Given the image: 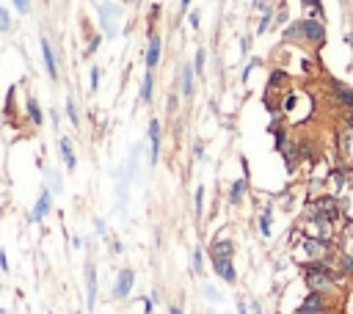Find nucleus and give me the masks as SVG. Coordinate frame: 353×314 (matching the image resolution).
Returning a JSON list of instances; mask_svg holds the SVG:
<instances>
[{
	"mask_svg": "<svg viewBox=\"0 0 353 314\" xmlns=\"http://www.w3.org/2000/svg\"><path fill=\"white\" fill-rule=\"evenodd\" d=\"M202 290H204V298H207L210 303H221V301H224V295H221V292H218L213 284H204Z\"/></svg>",
	"mask_w": 353,
	"mask_h": 314,
	"instance_id": "29",
	"label": "nucleus"
},
{
	"mask_svg": "<svg viewBox=\"0 0 353 314\" xmlns=\"http://www.w3.org/2000/svg\"><path fill=\"white\" fill-rule=\"evenodd\" d=\"M210 259H235V240L221 237L210 243Z\"/></svg>",
	"mask_w": 353,
	"mask_h": 314,
	"instance_id": "10",
	"label": "nucleus"
},
{
	"mask_svg": "<svg viewBox=\"0 0 353 314\" xmlns=\"http://www.w3.org/2000/svg\"><path fill=\"white\" fill-rule=\"evenodd\" d=\"M168 314H182L180 306H168Z\"/></svg>",
	"mask_w": 353,
	"mask_h": 314,
	"instance_id": "49",
	"label": "nucleus"
},
{
	"mask_svg": "<svg viewBox=\"0 0 353 314\" xmlns=\"http://www.w3.org/2000/svg\"><path fill=\"white\" fill-rule=\"evenodd\" d=\"M116 17H121V8L116 3H100V25L105 30V36H116V25H114Z\"/></svg>",
	"mask_w": 353,
	"mask_h": 314,
	"instance_id": "7",
	"label": "nucleus"
},
{
	"mask_svg": "<svg viewBox=\"0 0 353 314\" xmlns=\"http://www.w3.org/2000/svg\"><path fill=\"white\" fill-rule=\"evenodd\" d=\"M301 251L306 254V259L309 262H323L331 256V240H323V237H309L306 234L304 240H301Z\"/></svg>",
	"mask_w": 353,
	"mask_h": 314,
	"instance_id": "3",
	"label": "nucleus"
},
{
	"mask_svg": "<svg viewBox=\"0 0 353 314\" xmlns=\"http://www.w3.org/2000/svg\"><path fill=\"white\" fill-rule=\"evenodd\" d=\"M193 86H196V66H193V61H185L182 64V77H180V91L182 97H193Z\"/></svg>",
	"mask_w": 353,
	"mask_h": 314,
	"instance_id": "14",
	"label": "nucleus"
},
{
	"mask_svg": "<svg viewBox=\"0 0 353 314\" xmlns=\"http://www.w3.org/2000/svg\"><path fill=\"white\" fill-rule=\"evenodd\" d=\"M160 50H163V39L157 33H149V44H146V53H144L146 69H155L160 64Z\"/></svg>",
	"mask_w": 353,
	"mask_h": 314,
	"instance_id": "12",
	"label": "nucleus"
},
{
	"mask_svg": "<svg viewBox=\"0 0 353 314\" xmlns=\"http://www.w3.org/2000/svg\"><path fill=\"white\" fill-rule=\"evenodd\" d=\"M94 231L100 237H108V220L105 218H94Z\"/></svg>",
	"mask_w": 353,
	"mask_h": 314,
	"instance_id": "34",
	"label": "nucleus"
},
{
	"mask_svg": "<svg viewBox=\"0 0 353 314\" xmlns=\"http://www.w3.org/2000/svg\"><path fill=\"white\" fill-rule=\"evenodd\" d=\"M315 312H329V298L323 292H309L304 298V303L295 309V314H315Z\"/></svg>",
	"mask_w": 353,
	"mask_h": 314,
	"instance_id": "8",
	"label": "nucleus"
},
{
	"mask_svg": "<svg viewBox=\"0 0 353 314\" xmlns=\"http://www.w3.org/2000/svg\"><path fill=\"white\" fill-rule=\"evenodd\" d=\"M295 105H298V97H295V94H290L287 100H284V110H293Z\"/></svg>",
	"mask_w": 353,
	"mask_h": 314,
	"instance_id": "38",
	"label": "nucleus"
},
{
	"mask_svg": "<svg viewBox=\"0 0 353 314\" xmlns=\"http://www.w3.org/2000/svg\"><path fill=\"white\" fill-rule=\"evenodd\" d=\"M100 66H91V83H89V91L91 94H97V89H100Z\"/></svg>",
	"mask_w": 353,
	"mask_h": 314,
	"instance_id": "32",
	"label": "nucleus"
},
{
	"mask_svg": "<svg viewBox=\"0 0 353 314\" xmlns=\"http://www.w3.org/2000/svg\"><path fill=\"white\" fill-rule=\"evenodd\" d=\"M132 284H135V273L130 267H121L119 276H116V284H114V298H127L132 292Z\"/></svg>",
	"mask_w": 353,
	"mask_h": 314,
	"instance_id": "9",
	"label": "nucleus"
},
{
	"mask_svg": "<svg viewBox=\"0 0 353 314\" xmlns=\"http://www.w3.org/2000/svg\"><path fill=\"white\" fill-rule=\"evenodd\" d=\"M337 265H340V270L345 273V276H351L353 273V254L351 251H340V254H337Z\"/></svg>",
	"mask_w": 353,
	"mask_h": 314,
	"instance_id": "23",
	"label": "nucleus"
},
{
	"mask_svg": "<svg viewBox=\"0 0 353 314\" xmlns=\"http://www.w3.org/2000/svg\"><path fill=\"white\" fill-rule=\"evenodd\" d=\"M86 306H89V312L97 306V267L94 262H86Z\"/></svg>",
	"mask_w": 353,
	"mask_h": 314,
	"instance_id": "11",
	"label": "nucleus"
},
{
	"mask_svg": "<svg viewBox=\"0 0 353 314\" xmlns=\"http://www.w3.org/2000/svg\"><path fill=\"white\" fill-rule=\"evenodd\" d=\"M351 254H353V251H351Z\"/></svg>",
	"mask_w": 353,
	"mask_h": 314,
	"instance_id": "54",
	"label": "nucleus"
},
{
	"mask_svg": "<svg viewBox=\"0 0 353 314\" xmlns=\"http://www.w3.org/2000/svg\"><path fill=\"white\" fill-rule=\"evenodd\" d=\"M97 47H100V36H97V39H91V44H89V50H86V55H94Z\"/></svg>",
	"mask_w": 353,
	"mask_h": 314,
	"instance_id": "43",
	"label": "nucleus"
},
{
	"mask_svg": "<svg viewBox=\"0 0 353 314\" xmlns=\"http://www.w3.org/2000/svg\"><path fill=\"white\" fill-rule=\"evenodd\" d=\"M132 3H141V0H132Z\"/></svg>",
	"mask_w": 353,
	"mask_h": 314,
	"instance_id": "52",
	"label": "nucleus"
},
{
	"mask_svg": "<svg viewBox=\"0 0 353 314\" xmlns=\"http://www.w3.org/2000/svg\"><path fill=\"white\" fill-rule=\"evenodd\" d=\"M329 86H331V94H334V100H337V102H342V105L353 107V91L348 89L345 83H340L337 77H331V80H329Z\"/></svg>",
	"mask_w": 353,
	"mask_h": 314,
	"instance_id": "18",
	"label": "nucleus"
},
{
	"mask_svg": "<svg viewBox=\"0 0 353 314\" xmlns=\"http://www.w3.org/2000/svg\"><path fill=\"white\" fill-rule=\"evenodd\" d=\"M11 30V17H8V8L0 3V33H8Z\"/></svg>",
	"mask_w": 353,
	"mask_h": 314,
	"instance_id": "28",
	"label": "nucleus"
},
{
	"mask_svg": "<svg viewBox=\"0 0 353 314\" xmlns=\"http://www.w3.org/2000/svg\"><path fill=\"white\" fill-rule=\"evenodd\" d=\"M124 251V245H121V240H114V254H121Z\"/></svg>",
	"mask_w": 353,
	"mask_h": 314,
	"instance_id": "46",
	"label": "nucleus"
},
{
	"mask_svg": "<svg viewBox=\"0 0 353 314\" xmlns=\"http://www.w3.org/2000/svg\"><path fill=\"white\" fill-rule=\"evenodd\" d=\"M191 265H193V273H204V251L199 248V245L191 254Z\"/></svg>",
	"mask_w": 353,
	"mask_h": 314,
	"instance_id": "25",
	"label": "nucleus"
},
{
	"mask_svg": "<svg viewBox=\"0 0 353 314\" xmlns=\"http://www.w3.org/2000/svg\"><path fill=\"white\" fill-rule=\"evenodd\" d=\"M213 267H216L218 279H224L227 284H237V270H235V259H213Z\"/></svg>",
	"mask_w": 353,
	"mask_h": 314,
	"instance_id": "15",
	"label": "nucleus"
},
{
	"mask_svg": "<svg viewBox=\"0 0 353 314\" xmlns=\"http://www.w3.org/2000/svg\"><path fill=\"white\" fill-rule=\"evenodd\" d=\"M188 6H191V0H180V11L188 14Z\"/></svg>",
	"mask_w": 353,
	"mask_h": 314,
	"instance_id": "48",
	"label": "nucleus"
},
{
	"mask_svg": "<svg viewBox=\"0 0 353 314\" xmlns=\"http://www.w3.org/2000/svg\"><path fill=\"white\" fill-rule=\"evenodd\" d=\"M0 127H3V116H0Z\"/></svg>",
	"mask_w": 353,
	"mask_h": 314,
	"instance_id": "51",
	"label": "nucleus"
},
{
	"mask_svg": "<svg viewBox=\"0 0 353 314\" xmlns=\"http://www.w3.org/2000/svg\"><path fill=\"white\" fill-rule=\"evenodd\" d=\"M0 270L8 273V256H6V251H0Z\"/></svg>",
	"mask_w": 353,
	"mask_h": 314,
	"instance_id": "40",
	"label": "nucleus"
},
{
	"mask_svg": "<svg viewBox=\"0 0 353 314\" xmlns=\"http://www.w3.org/2000/svg\"><path fill=\"white\" fill-rule=\"evenodd\" d=\"M14 94H17V89H8V94H6V119H11L14 116Z\"/></svg>",
	"mask_w": 353,
	"mask_h": 314,
	"instance_id": "33",
	"label": "nucleus"
},
{
	"mask_svg": "<svg viewBox=\"0 0 353 314\" xmlns=\"http://www.w3.org/2000/svg\"><path fill=\"white\" fill-rule=\"evenodd\" d=\"M342 209H345V204L337 196H315L306 207V215H323L329 220H337L342 215Z\"/></svg>",
	"mask_w": 353,
	"mask_h": 314,
	"instance_id": "2",
	"label": "nucleus"
},
{
	"mask_svg": "<svg viewBox=\"0 0 353 314\" xmlns=\"http://www.w3.org/2000/svg\"><path fill=\"white\" fill-rule=\"evenodd\" d=\"M248 309H251V314H262V303H259L257 298H251V306Z\"/></svg>",
	"mask_w": 353,
	"mask_h": 314,
	"instance_id": "41",
	"label": "nucleus"
},
{
	"mask_svg": "<svg viewBox=\"0 0 353 314\" xmlns=\"http://www.w3.org/2000/svg\"><path fill=\"white\" fill-rule=\"evenodd\" d=\"M83 245H86L83 237H72V248H83Z\"/></svg>",
	"mask_w": 353,
	"mask_h": 314,
	"instance_id": "44",
	"label": "nucleus"
},
{
	"mask_svg": "<svg viewBox=\"0 0 353 314\" xmlns=\"http://www.w3.org/2000/svg\"><path fill=\"white\" fill-rule=\"evenodd\" d=\"M14 3V8H17L19 14H28L30 11V0H11Z\"/></svg>",
	"mask_w": 353,
	"mask_h": 314,
	"instance_id": "36",
	"label": "nucleus"
},
{
	"mask_svg": "<svg viewBox=\"0 0 353 314\" xmlns=\"http://www.w3.org/2000/svg\"><path fill=\"white\" fill-rule=\"evenodd\" d=\"M191 28H199V22H202V17H199V11H191Z\"/></svg>",
	"mask_w": 353,
	"mask_h": 314,
	"instance_id": "42",
	"label": "nucleus"
},
{
	"mask_svg": "<svg viewBox=\"0 0 353 314\" xmlns=\"http://www.w3.org/2000/svg\"><path fill=\"white\" fill-rule=\"evenodd\" d=\"M42 168H44V179H47V188L53 190V196H61L64 193V177H61V171L53 166H42Z\"/></svg>",
	"mask_w": 353,
	"mask_h": 314,
	"instance_id": "21",
	"label": "nucleus"
},
{
	"mask_svg": "<svg viewBox=\"0 0 353 314\" xmlns=\"http://www.w3.org/2000/svg\"><path fill=\"white\" fill-rule=\"evenodd\" d=\"M58 152H61V160H64L66 171H75V168H78V154H75L72 138L61 135V138H58Z\"/></svg>",
	"mask_w": 353,
	"mask_h": 314,
	"instance_id": "13",
	"label": "nucleus"
},
{
	"mask_svg": "<svg viewBox=\"0 0 353 314\" xmlns=\"http://www.w3.org/2000/svg\"><path fill=\"white\" fill-rule=\"evenodd\" d=\"M193 157H199V160L204 157V143H202V141H196V143H193Z\"/></svg>",
	"mask_w": 353,
	"mask_h": 314,
	"instance_id": "39",
	"label": "nucleus"
},
{
	"mask_svg": "<svg viewBox=\"0 0 353 314\" xmlns=\"http://www.w3.org/2000/svg\"><path fill=\"white\" fill-rule=\"evenodd\" d=\"M207 314H218V312H216V309H210V312H207Z\"/></svg>",
	"mask_w": 353,
	"mask_h": 314,
	"instance_id": "50",
	"label": "nucleus"
},
{
	"mask_svg": "<svg viewBox=\"0 0 353 314\" xmlns=\"http://www.w3.org/2000/svg\"><path fill=\"white\" fill-rule=\"evenodd\" d=\"M66 119H69L72 127H80V110H78V105H75L72 97H66Z\"/></svg>",
	"mask_w": 353,
	"mask_h": 314,
	"instance_id": "24",
	"label": "nucleus"
},
{
	"mask_svg": "<svg viewBox=\"0 0 353 314\" xmlns=\"http://www.w3.org/2000/svg\"><path fill=\"white\" fill-rule=\"evenodd\" d=\"M146 135H149V163L157 166L160 163V149H163V127L157 119L149 121V132Z\"/></svg>",
	"mask_w": 353,
	"mask_h": 314,
	"instance_id": "6",
	"label": "nucleus"
},
{
	"mask_svg": "<svg viewBox=\"0 0 353 314\" xmlns=\"http://www.w3.org/2000/svg\"><path fill=\"white\" fill-rule=\"evenodd\" d=\"M204 64H207V50L199 47L196 50V58H193V66H196V75H202L204 72Z\"/></svg>",
	"mask_w": 353,
	"mask_h": 314,
	"instance_id": "30",
	"label": "nucleus"
},
{
	"mask_svg": "<svg viewBox=\"0 0 353 314\" xmlns=\"http://www.w3.org/2000/svg\"><path fill=\"white\" fill-rule=\"evenodd\" d=\"M306 8H309V19H317V14L323 17V3L320 0H301Z\"/></svg>",
	"mask_w": 353,
	"mask_h": 314,
	"instance_id": "26",
	"label": "nucleus"
},
{
	"mask_svg": "<svg viewBox=\"0 0 353 314\" xmlns=\"http://www.w3.org/2000/svg\"><path fill=\"white\" fill-rule=\"evenodd\" d=\"M193 212H196V218H202L204 215V185H199L196 188V199H193Z\"/></svg>",
	"mask_w": 353,
	"mask_h": 314,
	"instance_id": "27",
	"label": "nucleus"
},
{
	"mask_svg": "<svg viewBox=\"0 0 353 314\" xmlns=\"http://www.w3.org/2000/svg\"><path fill=\"white\" fill-rule=\"evenodd\" d=\"M168 110H171V113H174V110H177V97H174V94H171V97H168Z\"/></svg>",
	"mask_w": 353,
	"mask_h": 314,
	"instance_id": "45",
	"label": "nucleus"
},
{
	"mask_svg": "<svg viewBox=\"0 0 353 314\" xmlns=\"http://www.w3.org/2000/svg\"><path fill=\"white\" fill-rule=\"evenodd\" d=\"M273 212H276V207L273 204H265L262 207V212H259V234H262V237H270V234H273Z\"/></svg>",
	"mask_w": 353,
	"mask_h": 314,
	"instance_id": "20",
	"label": "nucleus"
},
{
	"mask_svg": "<svg viewBox=\"0 0 353 314\" xmlns=\"http://www.w3.org/2000/svg\"><path fill=\"white\" fill-rule=\"evenodd\" d=\"M245 193H248V177L235 179L232 188H229V193H227L229 204H232V207H240V204H243V196H245Z\"/></svg>",
	"mask_w": 353,
	"mask_h": 314,
	"instance_id": "16",
	"label": "nucleus"
},
{
	"mask_svg": "<svg viewBox=\"0 0 353 314\" xmlns=\"http://www.w3.org/2000/svg\"><path fill=\"white\" fill-rule=\"evenodd\" d=\"M42 55H44V66H47V75L53 80H58V61H55L53 44L47 42V36H42Z\"/></svg>",
	"mask_w": 353,
	"mask_h": 314,
	"instance_id": "17",
	"label": "nucleus"
},
{
	"mask_svg": "<svg viewBox=\"0 0 353 314\" xmlns=\"http://www.w3.org/2000/svg\"><path fill=\"white\" fill-rule=\"evenodd\" d=\"M152 89H155V77H152V69H146L144 83H141V102H144V105L152 102Z\"/></svg>",
	"mask_w": 353,
	"mask_h": 314,
	"instance_id": "22",
	"label": "nucleus"
},
{
	"mask_svg": "<svg viewBox=\"0 0 353 314\" xmlns=\"http://www.w3.org/2000/svg\"><path fill=\"white\" fill-rule=\"evenodd\" d=\"M331 185H334V188H345V185H348V174L337 168V171L331 174Z\"/></svg>",
	"mask_w": 353,
	"mask_h": 314,
	"instance_id": "31",
	"label": "nucleus"
},
{
	"mask_svg": "<svg viewBox=\"0 0 353 314\" xmlns=\"http://www.w3.org/2000/svg\"><path fill=\"white\" fill-rule=\"evenodd\" d=\"M334 220L323 218V215H306V231H309V237H323V240H331L334 234Z\"/></svg>",
	"mask_w": 353,
	"mask_h": 314,
	"instance_id": "4",
	"label": "nucleus"
},
{
	"mask_svg": "<svg viewBox=\"0 0 353 314\" xmlns=\"http://www.w3.org/2000/svg\"><path fill=\"white\" fill-rule=\"evenodd\" d=\"M47 314H50V312H47Z\"/></svg>",
	"mask_w": 353,
	"mask_h": 314,
	"instance_id": "55",
	"label": "nucleus"
},
{
	"mask_svg": "<svg viewBox=\"0 0 353 314\" xmlns=\"http://www.w3.org/2000/svg\"><path fill=\"white\" fill-rule=\"evenodd\" d=\"M237 314H248V306L243 301H237Z\"/></svg>",
	"mask_w": 353,
	"mask_h": 314,
	"instance_id": "47",
	"label": "nucleus"
},
{
	"mask_svg": "<svg viewBox=\"0 0 353 314\" xmlns=\"http://www.w3.org/2000/svg\"><path fill=\"white\" fill-rule=\"evenodd\" d=\"M251 3H257V0H251Z\"/></svg>",
	"mask_w": 353,
	"mask_h": 314,
	"instance_id": "53",
	"label": "nucleus"
},
{
	"mask_svg": "<svg viewBox=\"0 0 353 314\" xmlns=\"http://www.w3.org/2000/svg\"><path fill=\"white\" fill-rule=\"evenodd\" d=\"M270 19H273V11H270V6L262 11V22H259V28H257V33H265L268 30V25H270Z\"/></svg>",
	"mask_w": 353,
	"mask_h": 314,
	"instance_id": "35",
	"label": "nucleus"
},
{
	"mask_svg": "<svg viewBox=\"0 0 353 314\" xmlns=\"http://www.w3.org/2000/svg\"><path fill=\"white\" fill-rule=\"evenodd\" d=\"M345 138H348V141H345V143H353V132H348V135H345ZM340 152H342V154H345V157H353V149H351V146H342V141H340Z\"/></svg>",
	"mask_w": 353,
	"mask_h": 314,
	"instance_id": "37",
	"label": "nucleus"
},
{
	"mask_svg": "<svg viewBox=\"0 0 353 314\" xmlns=\"http://www.w3.org/2000/svg\"><path fill=\"white\" fill-rule=\"evenodd\" d=\"M287 39H306L312 44H323L326 39V28L320 19H301V22H293L287 30H284Z\"/></svg>",
	"mask_w": 353,
	"mask_h": 314,
	"instance_id": "1",
	"label": "nucleus"
},
{
	"mask_svg": "<svg viewBox=\"0 0 353 314\" xmlns=\"http://www.w3.org/2000/svg\"><path fill=\"white\" fill-rule=\"evenodd\" d=\"M53 212V190L50 188H42V193H39L36 204H33V209H30V223H42L47 215Z\"/></svg>",
	"mask_w": 353,
	"mask_h": 314,
	"instance_id": "5",
	"label": "nucleus"
},
{
	"mask_svg": "<svg viewBox=\"0 0 353 314\" xmlns=\"http://www.w3.org/2000/svg\"><path fill=\"white\" fill-rule=\"evenodd\" d=\"M25 116H28V121L33 127H42L44 113H42V105H39L36 97H28V100H25Z\"/></svg>",
	"mask_w": 353,
	"mask_h": 314,
	"instance_id": "19",
	"label": "nucleus"
}]
</instances>
